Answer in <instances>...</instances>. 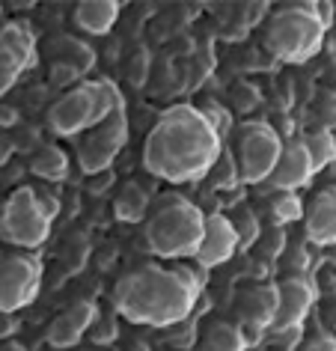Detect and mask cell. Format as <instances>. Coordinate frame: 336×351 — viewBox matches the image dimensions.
<instances>
[{"label": "cell", "mask_w": 336, "mask_h": 351, "mask_svg": "<svg viewBox=\"0 0 336 351\" xmlns=\"http://www.w3.org/2000/svg\"><path fill=\"white\" fill-rule=\"evenodd\" d=\"M295 351H336V333L324 324H315V328L304 330V339L298 342Z\"/></svg>", "instance_id": "cell-27"}, {"label": "cell", "mask_w": 336, "mask_h": 351, "mask_svg": "<svg viewBox=\"0 0 336 351\" xmlns=\"http://www.w3.org/2000/svg\"><path fill=\"white\" fill-rule=\"evenodd\" d=\"M229 221H232V230L238 235V250H250V247L259 244L262 221H259V215H256L250 206H238L235 212L229 215Z\"/></svg>", "instance_id": "cell-23"}, {"label": "cell", "mask_w": 336, "mask_h": 351, "mask_svg": "<svg viewBox=\"0 0 336 351\" xmlns=\"http://www.w3.org/2000/svg\"><path fill=\"white\" fill-rule=\"evenodd\" d=\"M69 170H72V158L63 146L57 143H42L36 152L30 155V173L36 176L45 185H60V182L69 179Z\"/></svg>", "instance_id": "cell-19"}, {"label": "cell", "mask_w": 336, "mask_h": 351, "mask_svg": "<svg viewBox=\"0 0 336 351\" xmlns=\"http://www.w3.org/2000/svg\"><path fill=\"white\" fill-rule=\"evenodd\" d=\"M324 33L327 30L318 21L315 3H286L268 12L262 42L274 60L300 66L322 51Z\"/></svg>", "instance_id": "cell-6"}, {"label": "cell", "mask_w": 336, "mask_h": 351, "mask_svg": "<svg viewBox=\"0 0 336 351\" xmlns=\"http://www.w3.org/2000/svg\"><path fill=\"white\" fill-rule=\"evenodd\" d=\"M304 235L322 250L336 244V185L315 191L313 199L304 203Z\"/></svg>", "instance_id": "cell-16"}, {"label": "cell", "mask_w": 336, "mask_h": 351, "mask_svg": "<svg viewBox=\"0 0 336 351\" xmlns=\"http://www.w3.org/2000/svg\"><path fill=\"white\" fill-rule=\"evenodd\" d=\"M256 351H274V348H256Z\"/></svg>", "instance_id": "cell-38"}, {"label": "cell", "mask_w": 336, "mask_h": 351, "mask_svg": "<svg viewBox=\"0 0 336 351\" xmlns=\"http://www.w3.org/2000/svg\"><path fill=\"white\" fill-rule=\"evenodd\" d=\"M238 253V235L232 230V221L224 212L206 215V226H202V239L193 256V265L202 271H215L220 265H226Z\"/></svg>", "instance_id": "cell-14"}, {"label": "cell", "mask_w": 336, "mask_h": 351, "mask_svg": "<svg viewBox=\"0 0 336 351\" xmlns=\"http://www.w3.org/2000/svg\"><path fill=\"white\" fill-rule=\"evenodd\" d=\"M27 69H33V66L19 54V51H12L3 39H0V99L19 84L21 72H27Z\"/></svg>", "instance_id": "cell-25"}, {"label": "cell", "mask_w": 336, "mask_h": 351, "mask_svg": "<svg viewBox=\"0 0 336 351\" xmlns=\"http://www.w3.org/2000/svg\"><path fill=\"white\" fill-rule=\"evenodd\" d=\"M125 146H128V113L125 108H119L108 119H101L99 125H93L90 131H84L77 137V143H75L77 167H81V173L86 179L108 173Z\"/></svg>", "instance_id": "cell-8"}, {"label": "cell", "mask_w": 336, "mask_h": 351, "mask_svg": "<svg viewBox=\"0 0 336 351\" xmlns=\"http://www.w3.org/2000/svg\"><path fill=\"white\" fill-rule=\"evenodd\" d=\"M315 12H318V21L324 24V30H331V24H333V3L322 0V3H315Z\"/></svg>", "instance_id": "cell-31"}, {"label": "cell", "mask_w": 336, "mask_h": 351, "mask_svg": "<svg viewBox=\"0 0 336 351\" xmlns=\"http://www.w3.org/2000/svg\"><path fill=\"white\" fill-rule=\"evenodd\" d=\"M324 259L331 262V265H336V244H331V247L324 250Z\"/></svg>", "instance_id": "cell-36"}, {"label": "cell", "mask_w": 336, "mask_h": 351, "mask_svg": "<svg viewBox=\"0 0 336 351\" xmlns=\"http://www.w3.org/2000/svg\"><path fill=\"white\" fill-rule=\"evenodd\" d=\"M42 259L27 250H3L0 256V313H21L39 298Z\"/></svg>", "instance_id": "cell-9"}, {"label": "cell", "mask_w": 336, "mask_h": 351, "mask_svg": "<svg viewBox=\"0 0 336 351\" xmlns=\"http://www.w3.org/2000/svg\"><path fill=\"white\" fill-rule=\"evenodd\" d=\"M206 271L188 262H146L113 286L119 319L143 328H176L191 319Z\"/></svg>", "instance_id": "cell-2"}, {"label": "cell", "mask_w": 336, "mask_h": 351, "mask_svg": "<svg viewBox=\"0 0 336 351\" xmlns=\"http://www.w3.org/2000/svg\"><path fill=\"white\" fill-rule=\"evenodd\" d=\"M271 217L280 230L304 221V199L289 191H271Z\"/></svg>", "instance_id": "cell-24"}, {"label": "cell", "mask_w": 336, "mask_h": 351, "mask_svg": "<svg viewBox=\"0 0 336 351\" xmlns=\"http://www.w3.org/2000/svg\"><path fill=\"white\" fill-rule=\"evenodd\" d=\"M119 108H125L119 86L110 77H90V81L69 86L48 108L45 122L57 137H81L84 131L99 125Z\"/></svg>", "instance_id": "cell-5"}, {"label": "cell", "mask_w": 336, "mask_h": 351, "mask_svg": "<svg viewBox=\"0 0 336 351\" xmlns=\"http://www.w3.org/2000/svg\"><path fill=\"white\" fill-rule=\"evenodd\" d=\"M235 315H238V328L247 333V342L259 346V337H265L274 328L277 319V283H253L244 286L235 298Z\"/></svg>", "instance_id": "cell-10"}, {"label": "cell", "mask_w": 336, "mask_h": 351, "mask_svg": "<svg viewBox=\"0 0 336 351\" xmlns=\"http://www.w3.org/2000/svg\"><path fill=\"white\" fill-rule=\"evenodd\" d=\"M15 330H19V322H15V315L0 313V342H3V339H12Z\"/></svg>", "instance_id": "cell-30"}, {"label": "cell", "mask_w": 336, "mask_h": 351, "mask_svg": "<svg viewBox=\"0 0 336 351\" xmlns=\"http://www.w3.org/2000/svg\"><path fill=\"white\" fill-rule=\"evenodd\" d=\"M313 179H315V170H313V161H309L304 143H300V137L283 140L280 158H277V164H274V173H271V179L265 182V188L298 194V191L307 188Z\"/></svg>", "instance_id": "cell-15"}, {"label": "cell", "mask_w": 336, "mask_h": 351, "mask_svg": "<svg viewBox=\"0 0 336 351\" xmlns=\"http://www.w3.org/2000/svg\"><path fill=\"white\" fill-rule=\"evenodd\" d=\"M206 179H208V185L217 188V191H226V188L241 185V182H238V173H235V164H232V155H229V149L220 152L217 164L211 167V173L206 176Z\"/></svg>", "instance_id": "cell-26"}, {"label": "cell", "mask_w": 336, "mask_h": 351, "mask_svg": "<svg viewBox=\"0 0 336 351\" xmlns=\"http://www.w3.org/2000/svg\"><path fill=\"white\" fill-rule=\"evenodd\" d=\"M300 143H304L309 161H313V170L315 176L327 170L333 161H336V134L331 128H315V131H307L304 137H300Z\"/></svg>", "instance_id": "cell-21"}, {"label": "cell", "mask_w": 336, "mask_h": 351, "mask_svg": "<svg viewBox=\"0 0 336 351\" xmlns=\"http://www.w3.org/2000/svg\"><path fill=\"white\" fill-rule=\"evenodd\" d=\"M283 137L268 122H241L232 134V146H229L238 182L241 185H265L274 173Z\"/></svg>", "instance_id": "cell-7"}, {"label": "cell", "mask_w": 336, "mask_h": 351, "mask_svg": "<svg viewBox=\"0 0 336 351\" xmlns=\"http://www.w3.org/2000/svg\"><path fill=\"white\" fill-rule=\"evenodd\" d=\"M318 110H322V117H324L327 122H336V93H333V90L322 93V101H318Z\"/></svg>", "instance_id": "cell-29"}, {"label": "cell", "mask_w": 336, "mask_h": 351, "mask_svg": "<svg viewBox=\"0 0 336 351\" xmlns=\"http://www.w3.org/2000/svg\"><path fill=\"white\" fill-rule=\"evenodd\" d=\"M95 319H99V304L93 298H77L54 315V322L45 330V342L57 351H72L90 333Z\"/></svg>", "instance_id": "cell-13"}, {"label": "cell", "mask_w": 336, "mask_h": 351, "mask_svg": "<svg viewBox=\"0 0 336 351\" xmlns=\"http://www.w3.org/2000/svg\"><path fill=\"white\" fill-rule=\"evenodd\" d=\"M152 191H149L143 182L128 179L125 185L119 188V194L113 197V215H117L119 223H143L149 208H152Z\"/></svg>", "instance_id": "cell-18"}, {"label": "cell", "mask_w": 336, "mask_h": 351, "mask_svg": "<svg viewBox=\"0 0 336 351\" xmlns=\"http://www.w3.org/2000/svg\"><path fill=\"white\" fill-rule=\"evenodd\" d=\"M60 215V197L51 188L21 185L6 197L0 208V241L12 250L36 253L51 239L54 221Z\"/></svg>", "instance_id": "cell-4"}, {"label": "cell", "mask_w": 336, "mask_h": 351, "mask_svg": "<svg viewBox=\"0 0 336 351\" xmlns=\"http://www.w3.org/2000/svg\"><path fill=\"white\" fill-rule=\"evenodd\" d=\"M224 137L202 108L173 104L155 119L143 143V170L167 185L202 182L224 152Z\"/></svg>", "instance_id": "cell-1"}, {"label": "cell", "mask_w": 336, "mask_h": 351, "mask_svg": "<svg viewBox=\"0 0 336 351\" xmlns=\"http://www.w3.org/2000/svg\"><path fill=\"white\" fill-rule=\"evenodd\" d=\"M0 256H3V244H0Z\"/></svg>", "instance_id": "cell-39"}, {"label": "cell", "mask_w": 336, "mask_h": 351, "mask_svg": "<svg viewBox=\"0 0 336 351\" xmlns=\"http://www.w3.org/2000/svg\"><path fill=\"white\" fill-rule=\"evenodd\" d=\"M117 319L119 315H101L99 313V319H95L90 333H86V337L95 342V348H101V346H108V342L117 339Z\"/></svg>", "instance_id": "cell-28"}, {"label": "cell", "mask_w": 336, "mask_h": 351, "mask_svg": "<svg viewBox=\"0 0 336 351\" xmlns=\"http://www.w3.org/2000/svg\"><path fill=\"white\" fill-rule=\"evenodd\" d=\"M0 125H3V128L19 125V110L10 108V104H0Z\"/></svg>", "instance_id": "cell-32"}, {"label": "cell", "mask_w": 336, "mask_h": 351, "mask_svg": "<svg viewBox=\"0 0 336 351\" xmlns=\"http://www.w3.org/2000/svg\"><path fill=\"white\" fill-rule=\"evenodd\" d=\"M197 351H250L247 333L235 322H208L197 339Z\"/></svg>", "instance_id": "cell-20"}, {"label": "cell", "mask_w": 336, "mask_h": 351, "mask_svg": "<svg viewBox=\"0 0 336 351\" xmlns=\"http://www.w3.org/2000/svg\"><path fill=\"white\" fill-rule=\"evenodd\" d=\"M0 351H27L21 346V342H15V339H3L0 342Z\"/></svg>", "instance_id": "cell-35"}, {"label": "cell", "mask_w": 336, "mask_h": 351, "mask_svg": "<svg viewBox=\"0 0 336 351\" xmlns=\"http://www.w3.org/2000/svg\"><path fill=\"white\" fill-rule=\"evenodd\" d=\"M95 69V51L75 36H54L48 42V72L57 84L90 81Z\"/></svg>", "instance_id": "cell-11"}, {"label": "cell", "mask_w": 336, "mask_h": 351, "mask_svg": "<svg viewBox=\"0 0 336 351\" xmlns=\"http://www.w3.org/2000/svg\"><path fill=\"white\" fill-rule=\"evenodd\" d=\"M206 212L182 194H164L152 199L146 221H143V241L152 256L164 262H184L197 256Z\"/></svg>", "instance_id": "cell-3"}, {"label": "cell", "mask_w": 336, "mask_h": 351, "mask_svg": "<svg viewBox=\"0 0 336 351\" xmlns=\"http://www.w3.org/2000/svg\"><path fill=\"white\" fill-rule=\"evenodd\" d=\"M110 182H113V173L110 170L108 173H99V176H90V191H99V194H101V191L108 188Z\"/></svg>", "instance_id": "cell-34"}, {"label": "cell", "mask_w": 336, "mask_h": 351, "mask_svg": "<svg viewBox=\"0 0 336 351\" xmlns=\"http://www.w3.org/2000/svg\"><path fill=\"white\" fill-rule=\"evenodd\" d=\"M12 152H15V140L10 134H0V167L10 161Z\"/></svg>", "instance_id": "cell-33"}, {"label": "cell", "mask_w": 336, "mask_h": 351, "mask_svg": "<svg viewBox=\"0 0 336 351\" xmlns=\"http://www.w3.org/2000/svg\"><path fill=\"white\" fill-rule=\"evenodd\" d=\"M318 301V289L304 274H289L277 283V319L274 328H307L313 306Z\"/></svg>", "instance_id": "cell-12"}, {"label": "cell", "mask_w": 336, "mask_h": 351, "mask_svg": "<svg viewBox=\"0 0 336 351\" xmlns=\"http://www.w3.org/2000/svg\"><path fill=\"white\" fill-rule=\"evenodd\" d=\"M72 351H104V348H72Z\"/></svg>", "instance_id": "cell-37"}, {"label": "cell", "mask_w": 336, "mask_h": 351, "mask_svg": "<svg viewBox=\"0 0 336 351\" xmlns=\"http://www.w3.org/2000/svg\"><path fill=\"white\" fill-rule=\"evenodd\" d=\"M0 39L6 42L10 48H15L19 54L27 60L30 66H36V54H39V45H36V33L27 21H10L3 24V30H0Z\"/></svg>", "instance_id": "cell-22"}, {"label": "cell", "mask_w": 336, "mask_h": 351, "mask_svg": "<svg viewBox=\"0 0 336 351\" xmlns=\"http://www.w3.org/2000/svg\"><path fill=\"white\" fill-rule=\"evenodd\" d=\"M119 15H122L119 0H81V3H75L72 21L86 36H108L113 24L119 21Z\"/></svg>", "instance_id": "cell-17"}]
</instances>
